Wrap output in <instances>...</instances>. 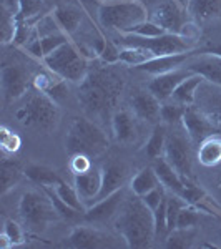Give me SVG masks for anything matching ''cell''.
Segmentation results:
<instances>
[{"label":"cell","mask_w":221,"mask_h":249,"mask_svg":"<svg viewBox=\"0 0 221 249\" xmlns=\"http://www.w3.org/2000/svg\"><path fill=\"white\" fill-rule=\"evenodd\" d=\"M115 228L128 248H148L156 238L153 211L147 206L142 196H127L115 219Z\"/></svg>","instance_id":"1"},{"label":"cell","mask_w":221,"mask_h":249,"mask_svg":"<svg viewBox=\"0 0 221 249\" xmlns=\"http://www.w3.org/2000/svg\"><path fill=\"white\" fill-rule=\"evenodd\" d=\"M123 90L122 77L108 67L88 71L87 78L80 83L78 100L92 116H107L115 108Z\"/></svg>","instance_id":"2"},{"label":"cell","mask_w":221,"mask_h":249,"mask_svg":"<svg viewBox=\"0 0 221 249\" xmlns=\"http://www.w3.org/2000/svg\"><path fill=\"white\" fill-rule=\"evenodd\" d=\"M65 150L70 156L85 155L88 158H98L108 150V138L95 122L78 116L74 118L67 130Z\"/></svg>","instance_id":"3"},{"label":"cell","mask_w":221,"mask_h":249,"mask_svg":"<svg viewBox=\"0 0 221 249\" xmlns=\"http://www.w3.org/2000/svg\"><path fill=\"white\" fill-rule=\"evenodd\" d=\"M17 120L25 126L35 128L38 131H48L57 126L60 120V110L57 102L32 87L25 95V102L15 113Z\"/></svg>","instance_id":"4"},{"label":"cell","mask_w":221,"mask_h":249,"mask_svg":"<svg viewBox=\"0 0 221 249\" xmlns=\"http://www.w3.org/2000/svg\"><path fill=\"white\" fill-rule=\"evenodd\" d=\"M18 216L22 219V224L29 232L42 234L52 224L62 216L55 210L52 199L48 198L45 191H25L20 196L18 201Z\"/></svg>","instance_id":"5"},{"label":"cell","mask_w":221,"mask_h":249,"mask_svg":"<svg viewBox=\"0 0 221 249\" xmlns=\"http://www.w3.org/2000/svg\"><path fill=\"white\" fill-rule=\"evenodd\" d=\"M148 10L140 0H116L102 3L98 20L102 27L120 34H131L136 25L148 20Z\"/></svg>","instance_id":"6"},{"label":"cell","mask_w":221,"mask_h":249,"mask_svg":"<svg viewBox=\"0 0 221 249\" xmlns=\"http://www.w3.org/2000/svg\"><path fill=\"white\" fill-rule=\"evenodd\" d=\"M42 62L52 73L70 83H78V85L87 78L88 71H90L88 58L70 40L52 53H48Z\"/></svg>","instance_id":"7"},{"label":"cell","mask_w":221,"mask_h":249,"mask_svg":"<svg viewBox=\"0 0 221 249\" xmlns=\"http://www.w3.org/2000/svg\"><path fill=\"white\" fill-rule=\"evenodd\" d=\"M193 142L182 123L173 124V130L166 133L163 156L183 178H193Z\"/></svg>","instance_id":"8"},{"label":"cell","mask_w":221,"mask_h":249,"mask_svg":"<svg viewBox=\"0 0 221 249\" xmlns=\"http://www.w3.org/2000/svg\"><path fill=\"white\" fill-rule=\"evenodd\" d=\"M120 42L125 47H142L150 50L155 57H162V55H176V53H186L191 52L193 40L183 37L180 34H163L158 37H140L135 34H122Z\"/></svg>","instance_id":"9"},{"label":"cell","mask_w":221,"mask_h":249,"mask_svg":"<svg viewBox=\"0 0 221 249\" xmlns=\"http://www.w3.org/2000/svg\"><path fill=\"white\" fill-rule=\"evenodd\" d=\"M150 20L158 23L168 34H180L190 22V12L176 0H165L150 14Z\"/></svg>","instance_id":"10"},{"label":"cell","mask_w":221,"mask_h":249,"mask_svg":"<svg viewBox=\"0 0 221 249\" xmlns=\"http://www.w3.org/2000/svg\"><path fill=\"white\" fill-rule=\"evenodd\" d=\"M3 100L7 103L22 98L30 90V78L25 68L20 65H5L0 71Z\"/></svg>","instance_id":"11"},{"label":"cell","mask_w":221,"mask_h":249,"mask_svg":"<svg viewBox=\"0 0 221 249\" xmlns=\"http://www.w3.org/2000/svg\"><path fill=\"white\" fill-rule=\"evenodd\" d=\"M182 124L195 146H198L200 143L210 138V136L216 135V131H218V126L213 123L210 115H204L202 111L195 110L193 107H186Z\"/></svg>","instance_id":"12"},{"label":"cell","mask_w":221,"mask_h":249,"mask_svg":"<svg viewBox=\"0 0 221 249\" xmlns=\"http://www.w3.org/2000/svg\"><path fill=\"white\" fill-rule=\"evenodd\" d=\"M125 198H127L125 190L122 188V190L115 191L113 195L107 196V198H103V199H98V201H95L92 206H88L87 211L83 213V218H85V221H88V223H107V221H110L113 216L118 214Z\"/></svg>","instance_id":"13"},{"label":"cell","mask_w":221,"mask_h":249,"mask_svg":"<svg viewBox=\"0 0 221 249\" xmlns=\"http://www.w3.org/2000/svg\"><path fill=\"white\" fill-rule=\"evenodd\" d=\"M184 68L191 70L193 73L202 75L204 80L221 87V55L203 52L200 55H193L184 62Z\"/></svg>","instance_id":"14"},{"label":"cell","mask_w":221,"mask_h":249,"mask_svg":"<svg viewBox=\"0 0 221 249\" xmlns=\"http://www.w3.org/2000/svg\"><path fill=\"white\" fill-rule=\"evenodd\" d=\"M67 244L72 248H82V249H92V248H113L115 238L108 232H103L96 228H87V226H77L72 234L68 236Z\"/></svg>","instance_id":"15"},{"label":"cell","mask_w":221,"mask_h":249,"mask_svg":"<svg viewBox=\"0 0 221 249\" xmlns=\"http://www.w3.org/2000/svg\"><path fill=\"white\" fill-rule=\"evenodd\" d=\"M190 75H193V71L184 67L175 68V70H170V71H166V73L155 75V78L148 83V90H150L160 102H166V100L171 98L176 87H178L184 78L190 77Z\"/></svg>","instance_id":"16"},{"label":"cell","mask_w":221,"mask_h":249,"mask_svg":"<svg viewBox=\"0 0 221 249\" xmlns=\"http://www.w3.org/2000/svg\"><path fill=\"white\" fill-rule=\"evenodd\" d=\"M131 110H133L135 116L142 122L158 124L162 122V116H160V110H162V102H160L156 96L148 91H136L131 96Z\"/></svg>","instance_id":"17"},{"label":"cell","mask_w":221,"mask_h":249,"mask_svg":"<svg viewBox=\"0 0 221 249\" xmlns=\"http://www.w3.org/2000/svg\"><path fill=\"white\" fill-rule=\"evenodd\" d=\"M74 186L85 206H92L96 201V196L102 188V168L92 166L90 170L77 173L74 176Z\"/></svg>","instance_id":"18"},{"label":"cell","mask_w":221,"mask_h":249,"mask_svg":"<svg viewBox=\"0 0 221 249\" xmlns=\"http://www.w3.org/2000/svg\"><path fill=\"white\" fill-rule=\"evenodd\" d=\"M127 181V168L120 163L110 161L102 168V188L96 196V201L107 196L113 195L115 191L122 190Z\"/></svg>","instance_id":"19"},{"label":"cell","mask_w":221,"mask_h":249,"mask_svg":"<svg viewBox=\"0 0 221 249\" xmlns=\"http://www.w3.org/2000/svg\"><path fill=\"white\" fill-rule=\"evenodd\" d=\"M136 116L127 110H116L111 115V128H113L115 140L118 143L128 144L133 143L138 136V126H136Z\"/></svg>","instance_id":"20"},{"label":"cell","mask_w":221,"mask_h":249,"mask_svg":"<svg viewBox=\"0 0 221 249\" xmlns=\"http://www.w3.org/2000/svg\"><path fill=\"white\" fill-rule=\"evenodd\" d=\"M153 170L156 173V176H158L160 183L165 186V190L178 196L182 195L184 186L183 176L165 160V156H160V158L153 160Z\"/></svg>","instance_id":"21"},{"label":"cell","mask_w":221,"mask_h":249,"mask_svg":"<svg viewBox=\"0 0 221 249\" xmlns=\"http://www.w3.org/2000/svg\"><path fill=\"white\" fill-rule=\"evenodd\" d=\"M190 57H191L190 52H186V53H176V55H162V57H155V58L148 60V62H145L143 65H140L136 68L151 75H160V73H166V71H170V70H175V68L183 67L184 62Z\"/></svg>","instance_id":"22"},{"label":"cell","mask_w":221,"mask_h":249,"mask_svg":"<svg viewBox=\"0 0 221 249\" xmlns=\"http://www.w3.org/2000/svg\"><path fill=\"white\" fill-rule=\"evenodd\" d=\"M54 17L60 25V29L65 32L67 35H72L80 27L83 18V12L80 7L74 5V3H62L54 9Z\"/></svg>","instance_id":"23"},{"label":"cell","mask_w":221,"mask_h":249,"mask_svg":"<svg viewBox=\"0 0 221 249\" xmlns=\"http://www.w3.org/2000/svg\"><path fill=\"white\" fill-rule=\"evenodd\" d=\"M196 160L203 166H216L221 163V138L213 135L198 144Z\"/></svg>","instance_id":"24"},{"label":"cell","mask_w":221,"mask_h":249,"mask_svg":"<svg viewBox=\"0 0 221 249\" xmlns=\"http://www.w3.org/2000/svg\"><path fill=\"white\" fill-rule=\"evenodd\" d=\"M188 12L198 22L216 18L221 15V0H190Z\"/></svg>","instance_id":"25"},{"label":"cell","mask_w":221,"mask_h":249,"mask_svg":"<svg viewBox=\"0 0 221 249\" xmlns=\"http://www.w3.org/2000/svg\"><path fill=\"white\" fill-rule=\"evenodd\" d=\"M203 80L204 78L198 73L190 75V77L184 78L183 82L176 87V90L173 91V95H171L170 100H173V102H176V103H182V105H184V107H191L193 102H195L196 88L202 85Z\"/></svg>","instance_id":"26"},{"label":"cell","mask_w":221,"mask_h":249,"mask_svg":"<svg viewBox=\"0 0 221 249\" xmlns=\"http://www.w3.org/2000/svg\"><path fill=\"white\" fill-rule=\"evenodd\" d=\"M160 184L162 183H160L153 166H148V168H143L142 171H138L133 176V179H131V183H130V190L136 196H145L148 191H151L153 188L160 186Z\"/></svg>","instance_id":"27"},{"label":"cell","mask_w":221,"mask_h":249,"mask_svg":"<svg viewBox=\"0 0 221 249\" xmlns=\"http://www.w3.org/2000/svg\"><path fill=\"white\" fill-rule=\"evenodd\" d=\"M25 176L32 179L34 183L40 184V186H55L62 181V178L55 173L52 168L43 166V164H30L25 168Z\"/></svg>","instance_id":"28"},{"label":"cell","mask_w":221,"mask_h":249,"mask_svg":"<svg viewBox=\"0 0 221 249\" xmlns=\"http://www.w3.org/2000/svg\"><path fill=\"white\" fill-rule=\"evenodd\" d=\"M45 2L43 0H18V10L15 14L17 22L37 23L40 17H43Z\"/></svg>","instance_id":"29"},{"label":"cell","mask_w":221,"mask_h":249,"mask_svg":"<svg viewBox=\"0 0 221 249\" xmlns=\"http://www.w3.org/2000/svg\"><path fill=\"white\" fill-rule=\"evenodd\" d=\"M166 128L165 124H155L153 131H151L150 138L147 142V146H145V153H147L148 158L155 160V158H160L163 156V151H165V143H166Z\"/></svg>","instance_id":"30"},{"label":"cell","mask_w":221,"mask_h":249,"mask_svg":"<svg viewBox=\"0 0 221 249\" xmlns=\"http://www.w3.org/2000/svg\"><path fill=\"white\" fill-rule=\"evenodd\" d=\"M22 170L18 164L10 160H2V166H0V176H2V195H7L12 188L17 186L22 179Z\"/></svg>","instance_id":"31"},{"label":"cell","mask_w":221,"mask_h":249,"mask_svg":"<svg viewBox=\"0 0 221 249\" xmlns=\"http://www.w3.org/2000/svg\"><path fill=\"white\" fill-rule=\"evenodd\" d=\"M25 228L15 223L14 219H5L2 232V248H14L25 243Z\"/></svg>","instance_id":"32"},{"label":"cell","mask_w":221,"mask_h":249,"mask_svg":"<svg viewBox=\"0 0 221 249\" xmlns=\"http://www.w3.org/2000/svg\"><path fill=\"white\" fill-rule=\"evenodd\" d=\"M54 190L60 196V199H62L63 203H67L70 208L77 210L78 213H82V214L87 211L85 203L82 201V198H80V195L77 193V190H75V186H70V184H67L62 179V181H60L58 184H55Z\"/></svg>","instance_id":"33"},{"label":"cell","mask_w":221,"mask_h":249,"mask_svg":"<svg viewBox=\"0 0 221 249\" xmlns=\"http://www.w3.org/2000/svg\"><path fill=\"white\" fill-rule=\"evenodd\" d=\"M151 58H155V55L150 50L142 47H125L123 50H120L118 55V62L127 63V65L131 67H140Z\"/></svg>","instance_id":"34"},{"label":"cell","mask_w":221,"mask_h":249,"mask_svg":"<svg viewBox=\"0 0 221 249\" xmlns=\"http://www.w3.org/2000/svg\"><path fill=\"white\" fill-rule=\"evenodd\" d=\"M186 107L182 105V103H176L173 100H166V102H162V110H160V116H162V122L165 124H178L182 123L183 115Z\"/></svg>","instance_id":"35"},{"label":"cell","mask_w":221,"mask_h":249,"mask_svg":"<svg viewBox=\"0 0 221 249\" xmlns=\"http://www.w3.org/2000/svg\"><path fill=\"white\" fill-rule=\"evenodd\" d=\"M195 238L193 228H176L168 234L166 238V248H175V249H186L191 246V241Z\"/></svg>","instance_id":"36"},{"label":"cell","mask_w":221,"mask_h":249,"mask_svg":"<svg viewBox=\"0 0 221 249\" xmlns=\"http://www.w3.org/2000/svg\"><path fill=\"white\" fill-rule=\"evenodd\" d=\"M184 203L178 195H173L168 196L166 199V230H168V234L171 231L176 230V221H178V214L182 211V208L184 206Z\"/></svg>","instance_id":"37"},{"label":"cell","mask_w":221,"mask_h":249,"mask_svg":"<svg viewBox=\"0 0 221 249\" xmlns=\"http://www.w3.org/2000/svg\"><path fill=\"white\" fill-rule=\"evenodd\" d=\"M42 190L47 193L48 198L52 199V203H54L55 210L58 211V214L62 216V218H67V219H74L77 218V216L80 214V213L77 210H74V208H70L67 203H63L62 199H60V196L55 193L54 186H42Z\"/></svg>","instance_id":"38"},{"label":"cell","mask_w":221,"mask_h":249,"mask_svg":"<svg viewBox=\"0 0 221 249\" xmlns=\"http://www.w3.org/2000/svg\"><path fill=\"white\" fill-rule=\"evenodd\" d=\"M198 218H200V214H198V210L195 208V204L186 203L178 214L176 228H184V230H188V228H195L196 223H198Z\"/></svg>","instance_id":"39"},{"label":"cell","mask_w":221,"mask_h":249,"mask_svg":"<svg viewBox=\"0 0 221 249\" xmlns=\"http://www.w3.org/2000/svg\"><path fill=\"white\" fill-rule=\"evenodd\" d=\"M67 80H63V78H60L55 75L54 80H52V83L48 85V88L43 93H45L47 96H50L54 102H62V100H65L67 98V95H68V87H67Z\"/></svg>","instance_id":"40"},{"label":"cell","mask_w":221,"mask_h":249,"mask_svg":"<svg viewBox=\"0 0 221 249\" xmlns=\"http://www.w3.org/2000/svg\"><path fill=\"white\" fill-rule=\"evenodd\" d=\"M40 42H42L43 58H45L48 53H52L54 50H57L58 47L68 42V35L65 32H58V34H52L47 35V37H40Z\"/></svg>","instance_id":"41"},{"label":"cell","mask_w":221,"mask_h":249,"mask_svg":"<svg viewBox=\"0 0 221 249\" xmlns=\"http://www.w3.org/2000/svg\"><path fill=\"white\" fill-rule=\"evenodd\" d=\"M183 181H184V186H183V191H182V195H180V198L188 204H198L204 198L203 190L196 186L195 183H191V179H188V178H183Z\"/></svg>","instance_id":"42"},{"label":"cell","mask_w":221,"mask_h":249,"mask_svg":"<svg viewBox=\"0 0 221 249\" xmlns=\"http://www.w3.org/2000/svg\"><path fill=\"white\" fill-rule=\"evenodd\" d=\"M0 144H2V150L5 153H15V151H18L22 142H20V136L17 133L2 126V130H0Z\"/></svg>","instance_id":"43"},{"label":"cell","mask_w":221,"mask_h":249,"mask_svg":"<svg viewBox=\"0 0 221 249\" xmlns=\"http://www.w3.org/2000/svg\"><path fill=\"white\" fill-rule=\"evenodd\" d=\"M131 34H135V35H140V37H147V38H150V37H158V35H163V34H166L162 27L158 25V23H155L153 20H145V22H142L140 25H136L133 32Z\"/></svg>","instance_id":"44"},{"label":"cell","mask_w":221,"mask_h":249,"mask_svg":"<svg viewBox=\"0 0 221 249\" xmlns=\"http://www.w3.org/2000/svg\"><path fill=\"white\" fill-rule=\"evenodd\" d=\"M165 196H166V190H165L163 184H160V186L153 188V190L148 191L145 196H142V199H143L145 203H147V206L150 208L151 211H155L156 208L162 204V201L165 199Z\"/></svg>","instance_id":"45"},{"label":"cell","mask_w":221,"mask_h":249,"mask_svg":"<svg viewBox=\"0 0 221 249\" xmlns=\"http://www.w3.org/2000/svg\"><path fill=\"white\" fill-rule=\"evenodd\" d=\"M90 160L92 158H88V156H85V155H74L72 156V163H70L72 171L77 175V173H83V171L90 170V168L93 166Z\"/></svg>","instance_id":"46"},{"label":"cell","mask_w":221,"mask_h":249,"mask_svg":"<svg viewBox=\"0 0 221 249\" xmlns=\"http://www.w3.org/2000/svg\"><path fill=\"white\" fill-rule=\"evenodd\" d=\"M208 115H210V118L213 120V123H215L218 128H221V107L215 108V110H213L211 113H208Z\"/></svg>","instance_id":"47"},{"label":"cell","mask_w":221,"mask_h":249,"mask_svg":"<svg viewBox=\"0 0 221 249\" xmlns=\"http://www.w3.org/2000/svg\"><path fill=\"white\" fill-rule=\"evenodd\" d=\"M208 52H211V53H216V55H221V43H218V45H213Z\"/></svg>","instance_id":"48"},{"label":"cell","mask_w":221,"mask_h":249,"mask_svg":"<svg viewBox=\"0 0 221 249\" xmlns=\"http://www.w3.org/2000/svg\"><path fill=\"white\" fill-rule=\"evenodd\" d=\"M176 2L182 3L183 7H186V9H188V3H190V0H176Z\"/></svg>","instance_id":"49"},{"label":"cell","mask_w":221,"mask_h":249,"mask_svg":"<svg viewBox=\"0 0 221 249\" xmlns=\"http://www.w3.org/2000/svg\"><path fill=\"white\" fill-rule=\"evenodd\" d=\"M108 2H116V0H102V3H108Z\"/></svg>","instance_id":"50"},{"label":"cell","mask_w":221,"mask_h":249,"mask_svg":"<svg viewBox=\"0 0 221 249\" xmlns=\"http://www.w3.org/2000/svg\"><path fill=\"white\" fill-rule=\"evenodd\" d=\"M220 238H221V228H220Z\"/></svg>","instance_id":"51"}]
</instances>
